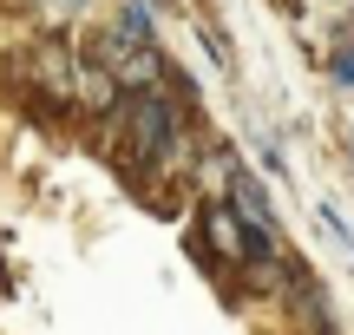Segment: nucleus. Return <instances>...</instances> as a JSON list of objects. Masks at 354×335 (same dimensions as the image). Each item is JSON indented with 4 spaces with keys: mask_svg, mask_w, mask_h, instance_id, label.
<instances>
[{
    "mask_svg": "<svg viewBox=\"0 0 354 335\" xmlns=\"http://www.w3.org/2000/svg\"><path fill=\"white\" fill-rule=\"evenodd\" d=\"M171 138H177V112H171V99H138L131 105V145H138L145 158H165L171 152Z\"/></svg>",
    "mask_w": 354,
    "mask_h": 335,
    "instance_id": "1",
    "label": "nucleus"
},
{
    "mask_svg": "<svg viewBox=\"0 0 354 335\" xmlns=\"http://www.w3.org/2000/svg\"><path fill=\"white\" fill-rule=\"evenodd\" d=\"M39 73H46V86H53V92L73 86V66H66V46H59V39H53V46H39Z\"/></svg>",
    "mask_w": 354,
    "mask_h": 335,
    "instance_id": "4",
    "label": "nucleus"
},
{
    "mask_svg": "<svg viewBox=\"0 0 354 335\" xmlns=\"http://www.w3.org/2000/svg\"><path fill=\"white\" fill-rule=\"evenodd\" d=\"M236 210H243V224L256 230V244H263V257H269V250H276V217H269V197H263L256 178H236Z\"/></svg>",
    "mask_w": 354,
    "mask_h": 335,
    "instance_id": "2",
    "label": "nucleus"
},
{
    "mask_svg": "<svg viewBox=\"0 0 354 335\" xmlns=\"http://www.w3.org/2000/svg\"><path fill=\"white\" fill-rule=\"evenodd\" d=\"M210 244L223 257H263L256 237H243V210H210Z\"/></svg>",
    "mask_w": 354,
    "mask_h": 335,
    "instance_id": "3",
    "label": "nucleus"
}]
</instances>
